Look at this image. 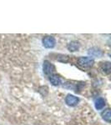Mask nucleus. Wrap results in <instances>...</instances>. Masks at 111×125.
Returning <instances> with one entry per match:
<instances>
[{"instance_id": "1", "label": "nucleus", "mask_w": 111, "mask_h": 125, "mask_svg": "<svg viewBox=\"0 0 111 125\" xmlns=\"http://www.w3.org/2000/svg\"><path fill=\"white\" fill-rule=\"evenodd\" d=\"M94 63V60L90 57H80L78 59V64L83 68H91Z\"/></svg>"}, {"instance_id": "2", "label": "nucleus", "mask_w": 111, "mask_h": 125, "mask_svg": "<svg viewBox=\"0 0 111 125\" xmlns=\"http://www.w3.org/2000/svg\"><path fill=\"white\" fill-rule=\"evenodd\" d=\"M43 69H44V73L46 74V75H52L54 74V71H55V68L51 62H49L47 60L44 62V66H43Z\"/></svg>"}, {"instance_id": "3", "label": "nucleus", "mask_w": 111, "mask_h": 125, "mask_svg": "<svg viewBox=\"0 0 111 125\" xmlns=\"http://www.w3.org/2000/svg\"><path fill=\"white\" fill-rule=\"evenodd\" d=\"M56 44V40L52 36H46L43 39V45L47 48H53Z\"/></svg>"}, {"instance_id": "4", "label": "nucleus", "mask_w": 111, "mask_h": 125, "mask_svg": "<svg viewBox=\"0 0 111 125\" xmlns=\"http://www.w3.org/2000/svg\"><path fill=\"white\" fill-rule=\"evenodd\" d=\"M78 101H79V99H78V97H75V96L72 95V94H68L67 97L65 98V103L68 106L77 105Z\"/></svg>"}, {"instance_id": "5", "label": "nucleus", "mask_w": 111, "mask_h": 125, "mask_svg": "<svg viewBox=\"0 0 111 125\" xmlns=\"http://www.w3.org/2000/svg\"><path fill=\"white\" fill-rule=\"evenodd\" d=\"M49 81L54 86H58L61 84V78L57 74H52V75H50Z\"/></svg>"}, {"instance_id": "6", "label": "nucleus", "mask_w": 111, "mask_h": 125, "mask_svg": "<svg viewBox=\"0 0 111 125\" xmlns=\"http://www.w3.org/2000/svg\"><path fill=\"white\" fill-rule=\"evenodd\" d=\"M89 54L92 57H96V58H100L102 56V51L100 49H99L98 48H92L89 50Z\"/></svg>"}, {"instance_id": "7", "label": "nucleus", "mask_w": 111, "mask_h": 125, "mask_svg": "<svg viewBox=\"0 0 111 125\" xmlns=\"http://www.w3.org/2000/svg\"><path fill=\"white\" fill-rule=\"evenodd\" d=\"M100 70L102 71L103 73L104 74H110L111 72V65L110 62H103L101 67H100Z\"/></svg>"}, {"instance_id": "8", "label": "nucleus", "mask_w": 111, "mask_h": 125, "mask_svg": "<svg viewBox=\"0 0 111 125\" xmlns=\"http://www.w3.org/2000/svg\"><path fill=\"white\" fill-rule=\"evenodd\" d=\"M94 106H95V108L98 110H100L102 108H104L105 106V100L103 98H99L95 100V103H94Z\"/></svg>"}, {"instance_id": "9", "label": "nucleus", "mask_w": 111, "mask_h": 125, "mask_svg": "<svg viewBox=\"0 0 111 125\" xmlns=\"http://www.w3.org/2000/svg\"><path fill=\"white\" fill-rule=\"evenodd\" d=\"M68 49L70 52H75L79 49V43L77 41H72L68 44Z\"/></svg>"}, {"instance_id": "10", "label": "nucleus", "mask_w": 111, "mask_h": 125, "mask_svg": "<svg viewBox=\"0 0 111 125\" xmlns=\"http://www.w3.org/2000/svg\"><path fill=\"white\" fill-rule=\"evenodd\" d=\"M102 118L106 122L110 123L111 121V112L110 108H107L106 110H104V112L102 113Z\"/></svg>"}]
</instances>
